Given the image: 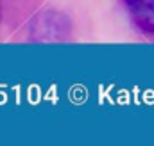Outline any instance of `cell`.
Here are the masks:
<instances>
[{"label": "cell", "instance_id": "cell-1", "mask_svg": "<svg viewBox=\"0 0 154 146\" xmlns=\"http://www.w3.org/2000/svg\"><path fill=\"white\" fill-rule=\"evenodd\" d=\"M134 23L145 32H154V0H125Z\"/></svg>", "mask_w": 154, "mask_h": 146}]
</instances>
